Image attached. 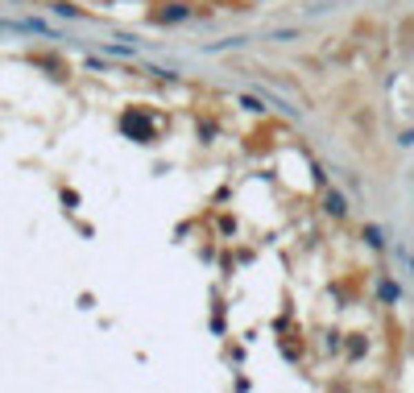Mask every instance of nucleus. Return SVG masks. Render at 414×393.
Masks as SVG:
<instances>
[{
	"label": "nucleus",
	"mask_w": 414,
	"mask_h": 393,
	"mask_svg": "<svg viewBox=\"0 0 414 393\" xmlns=\"http://www.w3.org/2000/svg\"><path fill=\"white\" fill-rule=\"evenodd\" d=\"M323 211H328V215H348V199L336 195V191H328V195H323Z\"/></svg>",
	"instance_id": "f257e3e1"
},
{
	"label": "nucleus",
	"mask_w": 414,
	"mask_h": 393,
	"mask_svg": "<svg viewBox=\"0 0 414 393\" xmlns=\"http://www.w3.org/2000/svg\"><path fill=\"white\" fill-rule=\"evenodd\" d=\"M365 240H369L373 249H382V228H365Z\"/></svg>",
	"instance_id": "f03ea898"
},
{
	"label": "nucleus",
	"mask_w": 414,
	"mask_h": 393,
	"mask_svg": "<svg viewBox=\"0 0 414 393\" xmlns=\"http://www.w3.org/2000/svg\"><path fill=\"white\" fill-rule=\"evenodd\" d=\"M398 257H402V261H406V269H411V278H414V257H411V253H406V249H402V253H398Z\"/></svg>",
	"instance_id": "7ed1b4c3"
}]
</instances>
